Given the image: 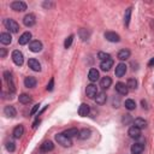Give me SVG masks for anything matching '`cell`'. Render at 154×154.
<instances>
[{"mask_svg":"<svg viewBox=\"0 0 154 154\" xmlns=\"http://www.w3.org/2000/svg\"><path fill=\"white\" fill-rule=\"evenodd\" d=\"M4 25H5L6 29H9V30H10L11 33H18V30H19V25H18V23H17L16 21L11 19V18H6V19H4Z\"/></svg>","mask_w":154,"mask_h":154,"instance_id":"6da1fadb","label":"cell"},{"mask_svg":"<svg viewBox=\"0 0 154 154\" xmlns=\"http://www.w3.org/2000/svg\"><path fill=\"white\" fill-rule=\"evenodd\" d=\"M55 141L59 143V144L64 146V147H70V146L72 144L71 138L68 137V136H65L64 134H58V135H55Z\"/></svg>","mask_w":154,"mask_h":154,"instance_id":"7a4b0ae2","label":"cell"},{"mask_svg":"<svg viewBox=\"0 0 154 154\" xmlns=\"http://www.w3.org/2000/svg\"><path fill=\"white\" fill-rule=\"evenodd\" d=\"M12 60L13 63L17 65V66H22L23 65V62H24V58H23V54H22L21 51L16 49V51H13L12 52Z\"/></svg>","mask_w":154,"mask_h":154,"instance_id":"3957f363","label":"cell"},{"mask_svg":"<svg viewBox=\"0 0 154 154\" xmlns=\"http://www.w3.org/2000/svg\"><path fill=\"white\" fill-rule=\"evenodd\" d=\"M98 87L95 86V84H89V86H87V89H86V94H87V97L89 98V99H94L95 97L98 95Z\"/></svg>","mask_w":154,"mask_h":154,"instance_id":"277c9868","label":"cell"},{"mask_svg":"<svg viewBox=\"0 0 154 154\" xmlns=\"http://www.w3.org/2000/svg\"><path fill=\"white\" fill-rule=\"evenodd\" d=\"M104 36H105V39L110 42H119L120 41V36L114 31H106L104 34Z\"/></svg>","mask_w":154,"mask_h":154,"instance_id":"5b68a950","label":"cell"},{"mask_svg":"<svg viewBox=\"0 0 154 154\" xmlns=\"http://www.w3.org/2000/svg\"><path fill=\"white\" fill-rule=\"evenodd\" d=\"M11 9L17 11V12H22L27 10V4L24 1H13L11 4Z\"/></svg>","mask_w":154,"mask_h":154,"instance_id":"8992f818","label":"cell"},{"mask_svg":"<svg viewBox=\"0 0 154 154\" xmlns=\"http://www.w3.org/2000/svg\"><path fill=\"white\" fill-rule=\"evenodd\" d=\"M4 77H5V81L7 82V86H9V89L11 90V93H14V84H13V78H12V75L10 71H5L4 72Z\"/></svg>","mask_w":154,"mask_h":154,"instance_id":"52a82bcc","label":"cell"},{"mask_svg":"<svg viewBox=\"0 0 154 154\" xmlns=\"http://www.w3.org/2000/svg\"><path fill=\"white\" fill-rule=\"evenodd\" d=\"M29 49L31 51L34 53H38L42 49V42L39 41V40H34L30 42V45H29Z\"/></svg>","mask_w":154,"mask_h":154,"instance_id":"ba28073f","label":"cell"},{"mask_svg":"<svg viewBox=\"0 0 154 154\" xmlns=\"http://www.w3.org/2000/svg\"><path fill=\"white\" fill-rule=\"evenodd\" d=\"M127 65L124 64V63H119L118 65L116 66V71H114V74L117 77H122L125 75V72H127Z\"/></svg>","mask_w":154,"mask_h":154,"instance_id":"9c48e42d","label":"cell"},{"mask_svg":"<svg viewBox=\"0 0 154 154\" xmlns=\"http://www.w3.org/2000/svg\"><path fill=\"white\" fill-rule=\"evenodd\" d=\"M23 23H24V25L25 27H33L35 23H36V19H35V16L33 13H29V14H27V16H24V18H23Z\"/></svg>","mask_w":154,"mask_h":154,"instance_id":"30bf717a","label":"cell"},{"mask_svg":"<svg viewBox=\"0 0 154 154\" xmlns=\"http://www.w3.org/2000/svg\"><path fill=\"white\" fill-rule=\"evenodd\" d=\"M116 90L118 92L120 95H127L129 93V88L125 83H122V82H118L116 84Z\"/></svg>","mask_w":154,"mask_h":154,"instance_id":"8fae6325","label":"cell"},{"mask_svg":"<svg viewBox=\"0 0 154 154\" xmlns=\"http://www.w3.org/2000/svg\"><path fill=\"white\" fill-rule=\"evenodd\" d=\"M128 135L131 137V138H138L141 136V129H138L137 127L133 125L129 130H128Z\"/></svg>","mask_w":154,"mask_h":154,"instance_id":"7c38bea8","label":"cell"},{"mask_svg":"<svg viewBox=\"0 0 154 154\" xmlns=\"http://www.w3.org/2000/svg\"><path fill=\"white\" fill-rule=\"evenodd\" d=\"M30 39H31V34L29 33V31H25V33H23L21 36H19V39H18V43L19 45H27V43L30 41Z\"/></svg>","mask_w":154,"mask_h":154,"instance_id":"4fadbf2b","label":"cell"},{"mask_svg":"<svg viewBox=\"0 0 154 154\" xmlns=\"http://www.w3.org/2000/svg\"><path fill=\"white\" fill-rule=\"evenodd\" d=\"M28 66L33 71H40L41 70V65L39 63V60H36V59H29L28 60Z\"/></svg>","mask_w":154,"mask_h":154,"instance_id":"5bb4252c","label":"cell"},{"mask_svg":"<svg viewBox=\"0 0 154 154\" xmlns=\"http://www.w3.org/2000/svg\"><path fill=\"white\" fill-rule=\"evenodd\" d=\"M0 42H1L3 45H10V43L12 42V36L9 33L0 34Z\"/></svg>","mask_w":154,"mask_h":154,"instance_id":"9a60e30c","label":"cell"},{"mask_svg":"<svg viewBox=\"0 0 154 154\" xmlns=\"http://www.w3.org/2000/svg\"><path fill=\"white\" fill-rule=\"evenodd\" d=\"M89 111H90V108H89V105H87V104H81L79 108H78V114L81 117H87L88 114H89Z\"/></svg>","mask_w":154,"mask_h":154,"instance_id":"2e32d148","label":"cell"},{"mask_svg":"<svg viewBox=\"0 0 154 154\" xmlns=\"http://www.w3.org/2000/svg\"><path fill=\"white\" fill-rule=\"evenodd\" d=\"M36 83H38V81L33 76H28L24 79V86L27 88H34V87H36Z\"/></svg>","mask_w":154,"mask_h":154,"instance_id":"e0dca14e","label":"cell"},{"mask_svg":"<svg viewBox=\"0 0 154 154\" xmlns=\"http://www.w3.org/2000/svg\"><path fill=\"white\" fill-rule=\"evenodd\" d=\"M112 84V78L111 77H102V79L100 81V87L102 89H108L110 87Z\"/></svg>","mask_w":154,"mask_h":154,"instance_id":"ac0fdd59","label":"cell"},{"mask_svg":"<svg viewBox=\"0 0 154 154\" xmlns=\"http://www.w3.org/2000/svg\"><path fill=\"white\" fill-rule=\"evenodd\" d=\"M100 75H99V71L97 69H90L89 70V74H88V78H89L90 82H97L99 79Z\"/></svg>","mask_w":154,"mask_h":154,"instance_id":"d6986e66","label":"cell"},{"mask_svg":"<svg viewBox=\"0 0 154 154\" xmlns=\"http://www.w3.org/2000/svg\"><path fill=\"white\" fill-rule=\"evenodd\" d=\"M144 149L143 143H134L131 146V153L133 154H141Z\"/></svg>","mask_w":154,"mask_h":154,"instance_id":"ffe728a7","label":"cell"},{"mask_svg":"<svg viewBox=\"0 0 154 154\" xmlns=\"http://www.w3.org/2000/svg\"><path fill=\"white\" fill-rule=\"evenodd\" d=\"M106 100H107V95L104 92L98 93V95L95 97V102H97V104H99V105H104L105 102H106Z\"/></svg>","mask_w":154,"mask_h":154,"instance_id":"44dd1931","label":"cell"},{"mask_svg":"<svg viewBox=\"0 0 154 154\" xmlns=\"http://www.w3.org/2000/svg\"><path fill=\"white\" fill-rule=\"evenodd\" d=\"M4 113H5V116H7V117H11V118H13V117H16V114H17V112H16V108H14L13 106H5V108H4Z\"/></svg>","mask_w":154,"mask_h":154,"instance_id":"7402d4cb","label":"cell"},{"mask_svg":"<svg viewBox=\"0 0 154 154\" xmlns=\"http://www.w3.org/2000/svg\"><path fill=\"white\" fill-rule=\"evenodd\" d=\"M53 149H54V144H53V142H51V141H46V142H43L41 144V151L45 152V153H48V152L53 151Z\"/></svg>","mask_w":154,"mask_h":154,"instance_id":"603a6c76","label":"cell"},{"mask_svg":"<svg viewBox=\"0 0 154 154\" xmlns=\"http://www.w3.org/2000/svg\"><path fill=\"white\" fill-rule=\"evenodd\" d=\"M117 57H118V59L119 60H127V59H129V58H130V51L129 49H125V48H124V49H120L119 51V52H118V55H117Z\"/></svg>","mask_w":154,"mask_h":154,"instance_id":"cb8c5ba5","label":"cell"},{"mask_svg":"<svg viewBox=\"0 0 154 154\" xmlns=\"http://www.w3.org/2000/svg\"><path fill=\"white\" fill-rule=\"evenodd\" d=\"M112 66H113V60H112V59L104 60V62H101V64H100L101 70H104V71H108V70H111V68H112Z\"/></svg>","mask_w":154,"mask_h":154,"instance_id":"d4e9b609","label":"cell"},{"mask_svg":"<svg viewBox=\"0 0 154 154\" xmlns=\"http://www.w3.org/2000/svg\"><path fill=\"white\" fill-rule=\"evenodd\" d=\"M65 136H68V137H76L79 135V130L76 129V128H71V129H68V130H65L64 133H63Z\"/></svg>","mask_w":154,"mask_h":154,"instance_id":"484cf974","label":"cell"},{"mask_svg":"<svg viewBox=\"0 0 154 154\" xmlns=\"http://www.w3.org/2000/svg\"><path fill=\"white\" fill-rule=\"evenodd\" d=\"M23 134H24V128H23V125H17L16 128L13 129V137L14 138H21Z\"/></svg>","mask_w":154,"mask_h":154,"instance_id":"4316f807","label":"cell"},{"mask_svg":"<svg viewBox=\"0 0 154 154\" xmlns=\"http://www.w3.org/2000/svg\"><path fill=\"white\" fill-rule=\"evenodd\" d=\"M90 135H92V131H90L89 129L84 128V129H82V130H79V135H78V137L81 138V140H87V138H89V137H90Z\"/></svg>","mask_w":154,"mask_h":154,"instance_id":"83f0119b","label":"cell"},{"mask_svg":"<svg viewBox=\"0 0 154 154\" xmlns=\"http://www.w3.org/2000/svg\"><path fill=\"white\" fill-rule=\"evenodd\" d=\"M133 123H134V125L137 127L138 129H143V128L147 127V122H146L143 118H136L135 120H133Z\"/></svg>","mask_w":154,"mask_h":154,"instance_id":"f1b7e54d","label":"cell"},{"mask_svg":"<svg viewBox=\"0 0 154 154\" xmlns=\"http://www.w3.org/2000/svg\"><path fill=\"white\" fill-rule=\"evenodd\" d=\"M18 100H19L21 104L27 105V104H30V102H31V97H30V95H28V94H21Z\"/></svg>","mask_w":154,"mask_h":154,"instance_id":"f546056e","label":"cell"},{"mask_svg":"<svg viewBox=\"0 0 154 154\" xmlns=\"http://www.w3.org/2000/svg\"><path fill=\"white\" fill-rule=\"evenodd\" d=\"M124 106H125V108L129 110V111H133V110L136 108V102L133 99H128V100H125V104H124Z\"/></svg>","mask_w":154,"mask_h":154,"instance_id":"4dcf8cb0","label":"cell"},{"mask_svg":"<svg viewBox=\"0 0 154 154\" xmlns=\"http://www.w3.org/2000/svg\"><path fill=\"white\" fill-rule=\"evenodd\" d=\"M131 7L125 10V14H124V23H125L127 27H129V23H130V17H131Z\"/></svg>","mask_w":154,"mask_h":154,"instance_id":"1f68e13d","label":"cell"},{"mask_svg":"<svg viewBox=\"0 0 154 154\" xmlns=\"http://www.w3.org/2000/svg\"><path fill=\"white\" fill-rule=\"evenodd\" d=\"M89 35H90V33L87 30V29H84V28H82L79 30V38L82 39L83 41H86V40H88L89 39Z\"/></svg>","mask_w":154,"mask_h":154,"instance_id":"d6a6232c","label":"cell"},{"mask_svg":"<svg viewBox=\"0 0 154 154\" xmlns=\"http://www.w3.org/2000/svg\"><path fill=\"white\" fill-rule=\"evenodd\" d=\"M137 79L136 78H129L128 79V83H127V86H128V88L129 89H136L137 88Z\"/></svg>","mask_w":154,"mask_h":154,"instance_id":"836d02e7","label":"cell"},{"mask_svg":"<svg viewBox=\"0 0 154 154\" xmlns=\"http://www.w3.org/2000/svg\"><path fill=\"white\" fill-rule=\"evenodd\" d=\"M98 58L101 60V62H104V60H107V59H111V55H110L108 53H104V52H99L98 54Z\"/></svg>","mask_w":154,"mask_h":154,"instance_id":"e575fe53","label":"cell"},{"mask_svg":"<svg viewBox=\"0 0 154 154\" xmlns=\"http://www.w3.org/2000/svg\"><path fill=\"white\" fill-rule=\"evenodd\" d=\"M72 41H74V35H70L69 38H66V40H65L64 47H65V48H70V46L72 45Z\"/></svg>","mask_w":154,"mask_h":154,"instance_id":"d590c367","label":"cell"},{"mask_svg":"<svg viewBox=\"0 0 154 154\" xmlns=\"http://www.w3.org/2000/svg\"><path fill=\"white\" fill-rule=\"evenodd\" d=\"M6 149L9 151V152H14V149H16V146H14V142L12 141H7L6 142Z\"/></svg>","mask_w":154,"mask_h":154,"instance_id":"8d00e7d4","label":"cell"},{"mask_svg":"<svg viewBox=\"0 0 154 154\" xmlns=\"http://www.w3.org/2000/svg\"><path fill=\"white\" fill-rule=\"evenodd\" d=\"M131 120H133V118H131L130 114H124V117H123V123L124 124H129Z\"/></svg>","mask_w":154,"mask_h":154,"instance_id":"74e56055","label":"cell"},{"mask_svg":"<svg viewBox=\"0 0 154 154\" xmlns=\"http://www.w3.org/2000/svg\"><path fill=\"white\" fill-rule=\"evenodd\" d=\"M53 87H54V78L52 77V78H51V81H49V83L47 84V90L48 92H52L53 90Z\"/></svg>","mask_w":154,"mask_h":154,"instance_id":"f35d334b","label":"cell"},{"mask_svg":"<svg viewBox=\"0 0 154 154\" xmlns=\"http://www.w3.org/2000/svg\"><path fill=\"white\" fill-rule=\"evenodd\" d=\"M39 108H40V105H35V106L31 108V111H30V116H34L36 112L39 111Z\"/></svg>","mask_w":154,"mask_h":154,"instance_id":"ab89813d","label":"cell"},{"mask_svg":"<svg viewBox=\"0 0 154 154\" xmlns=\"http://www.w3.org/2000/svg\"><path fill=\"white\" fill-rule=\"evenodd\" d=\"M6 54H7L6 49H5V48H0V58H5Z\"/></svg>","mask_w":154,"mask_h":154,"instance_id":"60d3db41","label":"cell"},{"mask_svg":"<svg viewBox=\"0 0 154 154\" xmlns=\"http://www.w3.org/2000/svg\"><path fill=\"white\" fill-rule=\"evenodd\" d=\"M148 66H149V68L154 66V58H152V59L149 60V63H148Z\"/></svg>","mask_w":154,"mask_h":154,"instance_id":"b9f144b4","label":"cell"},{"mask_svg":"<svg viewBox=\"0 0 154 154\" xmlns=\"http://www.w3.org/2000/svg\"><path fill=\"white\" fill-rule=\"evenodd\" d=\"M40 123V119L38 118V119H36L35 122H34V124H33V128H36V127H38V124Z\"/></svg>","mask_w":154,"mask_h":154,"instance_id":"7bdbcfd3","label":"cell"}]
</instances>
